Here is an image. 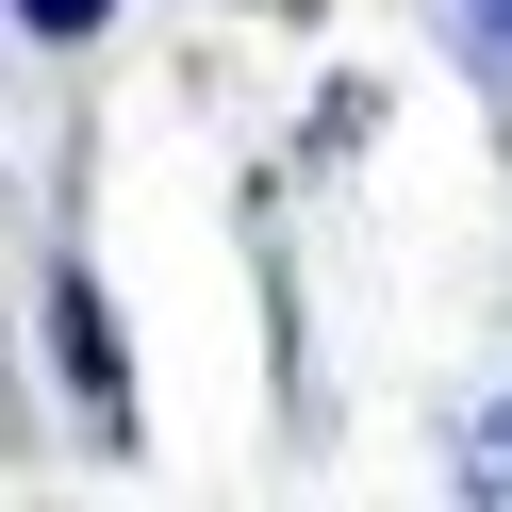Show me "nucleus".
Wrapping results in <instances>:
<instances>
[{
    "instance_id": "obj_4",
    "label": "nucleus",
    "mask_w": 512,
    "mask_h": 512,
    "mask_svg": "<svg viewBox=\"0 0 512 512\" xmlns=\"http://www.w3.org/2000/svg\"><path fill=\"white\" fill-rule=\"evenodd\" d=\"M17 17H34V34H100L116 0H17Z\"/></svg>"
},
{
    "instance_id": "obj_2",
    "label": "nucleus",
    "mask_w": 512,
    "mask_h": 512,
    "mask_svg": "<svg viewBox=\"0 0 512 512\" xmlns=\"http://www.w3.org/2000/svg\"><path fill=\"white\" fill-rule=\"evenodd\" d=\"M446 17H463V50H479V83H496V100H512V0H446Z\"/></svg>"
},
{
    "instance_id": "obj_1",
    "label": "nucleus",
    "mask_w": 512,
    "mask_h": 512,
    "mask_svg": "<svg viewBox=\"0 0 512 512\" xmlns=\"http://www.w3.org/2000/svg\"><path fill=\"white\" fill-rule=\"evenodd\" d=\"M50 347H67L83 413H133V380H116V331H100V281H50Z\"/></svg>"
},
{
    "instance_id": "obj_3",
    "label": "nucleus",
    "mask_w": 512,
    "mask_h": 512,
    "mask_svg": "<svg viewBox=\"0 0 512 512\" xmlns=\"http://www.w3.org/2000/svg\"><path fill=\"white\" fill-rule=\"evenodd\" d=\"M463 479H479V496H512V413H479V430H463Z\"/></svg>"
}]
</instances>
